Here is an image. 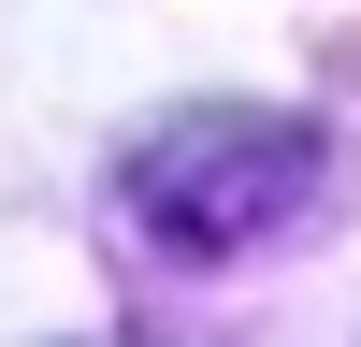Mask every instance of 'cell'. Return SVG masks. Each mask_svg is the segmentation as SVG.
<instances>
[{
    "label": "cell",
    "mask_w": 361,
    "mask_h": 347,
    "mask_svg": "<svg viewBox=\"0 0 361 347\" xmlns=\"http://www.w3.org/2000/svg\"><path fill=\"white\" fill-rule=\"evenodd\" d=\"M304 188H318V145L289 116H246V102L159 116L130 145V202L159 246H260L275 217H304Z\"/></svg>",
    "instance_id": "obj_1"
}]
</instances>
